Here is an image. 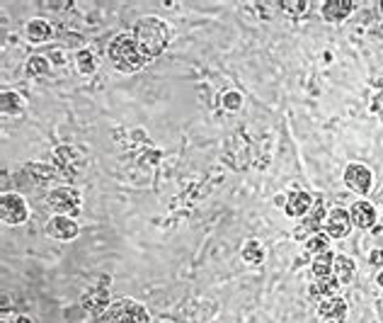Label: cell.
<instances>
[{
  "mask_svg": "<svg viewBox=\"0 0 383 323\" xmlns=\"http://www.w3.org/2000/svg\"><path fill=\"white\" fill-rule=\"evenodd\" d=\"M0 110L6 117H20L27 110V103L17 90H3L0 92Z\"/></svg>",
  "mask_w": 383,
  "mask_h": 323,
  "instance_id": "cell-18",
  "label": "cell"
},
{
  "mask_svg": "<svg viewBox=\"0 0 383 323\" xmlns=\"http://www.w3.org/2000/svg\"><path fill=\"white\" fill-rule=\"evenodd\" d=\"M27 175H30L32 183L39 185V187H52L54 180H61L58 170L46 163H27Z\"/></svg>",
  "mask_w": 383,
  "mask_h": 323,
  "instance_id": "cell-16",
  "label": "cell"
},
{
  "mask_svg": "<svg viewBox=\"0 0 383 323\" xmlns=\"http://www.w3.org/2000/svg\"><path fill=\"white\" fill-rule=\"evenodd\" d=\"M325 219H327V207H325V202H322V197H318L316 205H313V209L308 211V216H303L301 226L294 231V236L296 238L316 236V233H320L322 231V226H325Z\"/></svg>",
  "mask_w": 383,
  "mask_h": 323,
  "instance_id": "cell-7",
  "label": "cell"
},
{
  "mask_svg": "<svg viewBox=\"0 0 383 323\" xmlns=\"http://www.w3.org/2000/svg\"><path fill=\"white\" fill-rule=\"evenodd\" d=\"M107 277H105L102 282L98 284V287H92L90 292H85L83 294V299H80V304H83V309L85 311H92V313H102L105 309L109 306V287H107Z\"/></svg>",
  "mask_w": 383,
  "mask_h": 323,
  "instance_id": "cell-13",
  "label": "cell"
},
{
  "mask_svg": "<svg viewBox=\"0 0 383 323\" xmlns=\"http://www.w3.org/2000/svg\"><path fill=\"white\" fill-rule=\"evenodd\" d=\"M52 165L58 170V175H61V180H73L78 173H80L83 156L78 154V151L73 149V146H58V149L54 151Z\"/></svg>",
  "mask_w": 383,
  "mask_h": 323,
  "instance_id": "cell-6",
  "label": "cell"
},
{
  "mask_svg": "<svg viewBox=\"0 0 383 323\" xmlns=\"http://www.w3.org/2000/svg\"><path fill=\"white\" fill-rule=\"evenodd\" d=\"M311 272L316 280H327V277H335V256L330 251L322 253V256L313 258Z\"/></svg>",
  "mask_w": 383,
  "mask_h": 323,
  "instance_id": "cell-21",
  "label": "cell"
},
{
  "mask_svg": "<svg viewBox=\"0 0 383 323\" xmlns=\"http://www.w3.org/2000/svg\"><path fill=\"white\" fill-rule=\"evenodd\" d=\"M44 233L49 238H54V241H73V238H78V233H80V226H78V221L73 219V216H58L54 214L52 219L46 221L44 226Z\"/></svg>",
  "mask_w": 383,
  "mask_h": 323,
  "instance_id": "cell-8",
  "label": "cell"
},
{
  "mask_svg": "<svg viewBox=\"0 0 383 323\" xmlns=\"http://www.w3.org/2000/svg\"><path fill=\"white\" fill-rule=\"evenodd\" d=\"M378 107H383V92L378 95L376 100H373V110H378ZM381 117H383V112H381Z\"/></svg>",
  "mask_w": 383,
  "mask_h": 323,
  "instance_id": "cell-30",
  "label": "cell"
},
{
  "mask_svg": "<svg viewBox=\"0 0 383 323\" xmlns=\"http://www.w3.org/2000/svg\"><path fill=\"white\" fill-rule=\"evenodd\" d=\"M76 68H78V73H83V76L95 73L98 71V59H95V54H92L90 49H80V52H76Z\"/></svg>",
  "mask_w": 383,
  "mask_h": 323,
  "instance_id": "cell-25",
  "label": "cell"
},
{
  "mask_svg": "<svg viewBox=\"0 0 383 323\" xmlns=\"http://www.w3.org/2000/svg\"><path fill=\"white\" fill-rule=\"evenodd\" d=\"M369 262H371V265H376V267H381V270H383V251H381V248H376V251L369 253Z\"/></svg>",
  "mask_w": 383,
  "mask_h": 323,
  "instance_id": "cell-29",
  "label": "cell"
},
{
  "mask_svg": "<svg viewBox=\"0 0 383 323\" xmlns=\"http://www.w3.org/2000/svg\"><path fill=\"white\" fill-rule=\"evenodd\" d=\"M303 251H306L308 256H313V258L322 256V253L330 251V236H327L325 231H320V233H316V236L306 238V246H303Z\"/></svg>",
  "mask_w": 383,
  "mask_h": 323,
  "instance_id": "cell-24",
  "label": "cell"
},
{
  "mask_svg": "<svg viewBox=\"0 0 383 323\" xmlns=\"http://www.w3.org/2000/svg\"><path fill=\"white\" fill-rule=\"evenodd\" d=\"M44 207L58 216H76L83 207V195L78 187H56L44 197Z\"/></svg>",
  "mask_w": 383,
  "mask_h": 323,
  "instance_id": "cell-4",
  "label": "cell"
},
{
  "mask_svg": "<svg viewBox=\"0 0 383 323\" xmlns=\"http://www.w3.org/2000/svg\"><path fill=\"white\" fill-rule=\"evenodd\" d=\"M0 216H3V224L20 226L30 219V205L17 192H3V197H0Z\"/></svg>",
  "mask_w": 383,
  "mask_h": 323,
  "instance_id": "cell-5",
  "label": "cell"
},
{
  "mask_svg": "<svg viewBox=\"0 0 383 323\" xmlns=\"http://www.w3.org/2000/svg\"><path fill=\"white\" fill-rule=\"evenodd\" d=\"M338 289H340V280H338V277L316 280V282L308 287V297H311L313 302H322V299L338 297Z\"/></svg>",
  "mask_w": 383,
  "mask_h": 323,
  "instance_id": "cell-19",
  "label": "cell"
},
{
  "mask_svg": "<svg viewBox=\"0 0 383 323\" xmlns=\"http://www.w3.org/2000/svg\"><path fill=\"white\" fill-rule=\"evenodd\" d=\"M316 205V197L306 190H292L286 195V207H284V214L292 216V219H303L308 216V211L313 209Z\"/></svg>",
  "mask_w": 383,
  "mask_h": 323,
  "instance_id": "cell-12",
  "label": "cell"
},
{
  "mask_svg": "<svg viewBox=\"0 0 383 323\" xmlns=\"http://www.w3.org/2000/svg\"><path fill=\"white\" fill-rule=\"evenodd\" d=\"M354 275H357V262L347 253H338L335 256V277L340 280V284H349Z\"/></svg>",
  "mask_w": 383,
  "mask_h": 323,
  "instance_id": "cell-20",
  "label": "cell"
},
{
  "mask_svg": "<svg viewBox=\"0 0 383 323\" xmlns=\"http://www.w3.org/2000/svg\"><path fill=\"white\" fill-rule=\"evenodd\" d=\"M376 284H378V287H383V270L376 275Z\"/></svg>",
  "mask_w": 383,
  "mask_h": 323,
  "instance_id": "cell-31",
  "label": "cell"
},
{
  "mask_svg": "<svg viewBox=\"0 0 383 323\" xmlns=\"http://www.w3.org/2000/svg\"><path fill=\"white\" fill-rule=\"evenodd\" d=\"M281 8H284L289 15H306L308 3L306 0H286V3H281Z\"/></svg>",
  "mask_w": 383,
  "mask_h": 323,
  "instance_id": "cell-27",
  "label": "cell"
},
{
  "mask_svg": "<svg viewBox=\"0 0 383 323\" xmlns=\"http://www.w3.org/2000/svg\"><path fill=\"white\" fill-rule=\"evenodd\" d=\"M344 185L357 195H369L373 185V173L364 163H349L344 168Z\"/></svg>",
  "mask_w": 383,
  "mask_h": 323,
  "instance_id": "cell-9",
  "label": "cell"
},
{
  "mask_svg": "<svg viewBox=\"0 0 383 323\" xmlns=\"http://www.w3.org/2000/svg\"><path fill=\"white\" fill-rule=\"evenodd\" d=\"M49 71H52V63H49V59H46V56H39V54H34V56H30L25 61V73L30 78L49 76Z\"/></svg>",
  "mask_w": 383,
  "mask_h": 323,
  "instance_id": "cell-23",
  "label": "cell"
},
{
  "mask_svg": "<svg viewBox=\"0 0 383 323\" xmlns=\"http://www.w3.org/2000/svg\"><path fill=\"white\" fill-rule=\"evenodd\" d=\"M25 37L32 44H44V41H49L54 37V27L46 20H41V17H34V20H30L25 25Z\"/></svg>",
  "mask_w": 383,
  "mask_h": 323,
  "instance_id": "cell-17",
  "label": "cell"
},
{
  "mask_svg": "<svg viewBox=\"0 0 383 323\" xmlns=\"http://www.w3.org/2000/svg\"><path fill=\"white\" fill-rule=\"evenodd\" d=\"M381 202H383V187H381Z\"/></svg>",
  "mask_w": 383,
  "mask_h": 323,
  "instance_id": "cell-32",
  "label": "cell"
},
{
  "mask_svg": "<svg viewBox=\"0 0 383 323\" xmlns=\"http://www.w3.org/2000/svg\"><path fill=\"white\" fill-rule=\"evenodd\" d=\"M354 8H357V3H352V0H325L320 6V15L325 22L338 25V22H344L352 15Z\"/></svg>",
  "mask_w": 383,
  "mask_h": 323,
  "instance_id": "cell-14",
  "label": "cell"
},
{
  "mask_svg": "<svg viewBox=\"0 0 383 323\" xmlns=\"http://www.w3.org/2000/svg\"><path fill=\"white\" fill-rule=\"evenodd\" d=\"M133 37H136L141 52L153 61L155 56H160L168 49L170 41H173V27L165 20H160V17L149 15V17H141L133 25Z\"/></svg>",
  "mask_w": 383,
  "mask_h": 323,
  "instance_id": "cell-1",
  "label": "cell"
},
{
  "mask_svg": "<svg viewBox=\"0 0 383 323\" xmlns=\"http://www.w3.org/2000/svg\"><path fill=\"white\" fill-rule=\"evenodd\" d=\"M0 323H22V313H15L10 309H3V318Z\"/></svg>",
  "mask_w": 383,
  "mask_h": 323,
  "instance_id": "cell-28",
  "label": "cell"
},
{
  "mask_svg": "<svg viewBox=\"0 0 383 323\" xmlns=\"http://www.w3.org/2000/svg\"><path fill=\"white\" fill-rule=\"evenodd\" d=\"M349 216H352V224L357 226V229L366 231L376 224V207L366 200H357L352 205V209H349Z\"/></svg>",
  "mask_w": 383,
  "mask_h": 323,
  "instance_id": "cell-15",
  "label": "cell"
},
{
  "mask_svg": "<svg viewBox=\"0 0 383 323\" xmlns=\"http://www.w3.org/2000/svg\"><path fill=\"white\" fill-rule=\"evenodd\" d=\"M109 61L119 73H136L141 71L146 63L151 61L146 54L141 52L133 32H122L109 41Z\"/></svg>",
  "mask_w": 383,
  "mask_h": 323,
  "instance_id": "cell-2",
  "label": "cell"
},
{
  "mask_svg": "<svg viewBox=\"0 0 383 323\" xmlns=\"http://www.w3.org/2000/svg\"><path fill=\"white\" fill-rule=\"evenodd\" d=\"M265 246H262L260 241H255V238H252V241H245L243 243V248H241V258L243 260L248 262V265H262V262H265Z\"/></svg>",
  "mask_w": 383,
  "mask_h": 323,
  "instance_id": "cell-22",
  "label": "cell"
},
{
  "mask_svg": "<svg viewBox=\"0 0 383 323\" xmlns=\"http://www.w3.org/2000/svg\"><path fill=\"white\" fill-rule=\"evenodd\" d=\"M221 103H223V110H228V112H238L243 107V95L238 90H228Z\"/></svg>",
  "mask_w": 383,
  "mask_h": 323,
  "instance_id": "cell-26",
  "label": "cell"
},
{
  "mask_svg": "<svg viewBox=\"0 0 383 323\" xmlns=\"http://www.w3.org/2000/svg\"><path fill=\"white\" fill-rule=\"evenodd\" d=\"M354 229L352 224V216H349L347 209H342V207H335L332 211H327V219H325V226H322V231H325L330 238H338V241H342V238L349 236V231Z\"/></svg>",
  "mask_w": 383,
  "mask_h": 323,
  "instance_id": "cell-10",
  "label": "cell"
},
{
  "mask_svg": "<svg viewBox=\"0 0 383 323\" xmlns=\"http://www.w3.org/2000/svg\"><path fill=\"white\" fill-rule=\"evenodd\" d=\"M381 15H383V3H381Z\"/></svg>",
  "mask_w": 383,
  "mask_h": 323,
  "instance_id": "cell-33",
  "label": "cell"
},
{
  "mask_svg": "<svg viewBox=\"0 0 383 323\" xmlns=\"http://www.w3.org/2000/svg\"><path fill=\"white\" fill-rule=\"evenodd\" d=\"M316 313L322 323H344L349 316V306L342 297H330V299L318 302Z\"/></svg>",
  "mask_w": 383,
  "mask_h": 323,
  "instance_id": "cell-11",
  "label": "cell"
},
{
  "mask_svg": "<svg viewBox=\"0 0 383 323\" xmlns=\"http://www.w3.org/2000/svg\"><path fill=\"white\" fill-rule=\"evenodd\" d=\"M100 323H151V313L141 302L122 297L100 313Z\"/></svg>",
  "mask_w": 383,
  "mask_h": 323,
  "instance_id": "cell-3",
  "label": "cell"
}]
</instances>
